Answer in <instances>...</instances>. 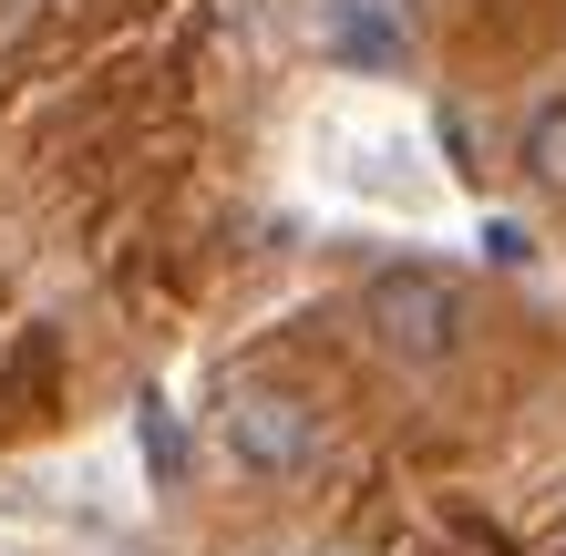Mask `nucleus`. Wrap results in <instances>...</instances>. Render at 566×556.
I'll use <instances>...</instances> for the list:
<instances>
[{"instance_id":"nucleus-1","label":"nucleus","mask_w":566,"mask_h":556,"mask_svg":"<svg viewBox=\"0 0 566 556\" xmlns=\"http://www.w3.org/2000/svg\"><path fill=\"white\" fill-rule=\"evenodd\" d=\"M360 331H371L381 361L443 371V361H463V340H474V300H463L443 269H381L360 289Z\"/></svg>"},{"instance_id":"nucleus-2","label":"nucleus","mask_w":566,"mask_h":556,"mask_svg":"<svg viewBox=\"0 0 566 556\" xmlns=\"http://www.w3.org/2000/svg\"><path fill=\"white\" fill-rule=\"evenodd\" d=\"M217 443L238 453V474L289 484V474L319 464V412L298 402V391H279V381H238V391L217 402Z\"/></svg>"},{"instance_id":"nucleus-3","label":"nucleus","mask_w":566,"mask_h":556,"mask_svg":"<svg viewBox=\"0 0 566 556\" xmlns=\"http://www.w3.org/2000/svg\"><path fill=\"white\" fill-rule=\"evenodd\" d=\"M515 166H525V186H536V196H556V207H566V93H546V104L525 114Z\"/></svg>"},{"instance_id":"nucleus-4","label":"nucleus","mask_w":566,"mask_h":556,"mask_svg":"<svg viewBox=\"0 0 566 556\" xmlns=\"http://www.w3.org/2000/svg\"><path fill=\"white\" fill-rule=\"evenodd\" d=\"M329 52H340V62H391L402 31H391L381 11H360V0H340V11H329Z\"/></svg>"},{"instance_id":"nucleus-5","label":"nucleus","mask_w":566,"mask_h":556,"mask_svg":"<svg viewBox=\"0 0 566 556\" xmlns=\"http://www.w3.org/2000/svg\"><path fill=\"white\" fill-rule=\"evenodd\" d=\"M145 453H155V474H165V484L186 474V433H176V412H165V402H145Z\"/></svg>"},{"instance_id":"nucleus-6","label":"nucleus","mask_w":566,"mask_h":556,"mask_svg":"<svg viewBox=\"0 0 566 556\" xmlns=\"http://www.w3.org/2000/svg\"><path fill=\"white\" fill-rule=\"evenodd\" d=\"M298 556H350V546H298Z\"/></svg>"},{"instance_id":"nucleus-7","label":"nucleus","mask_w":566,"mask_h":556,"mask_svg":"<svg viewBox=\"0 0 566 556\" xmlns=\"http://www.w3.org/2000/svg\"><path fill=\"white\" fill-rule=\"evenodd\" d=\"M556 526H566V495H556Z\"/></svg>"}]
</instances>
